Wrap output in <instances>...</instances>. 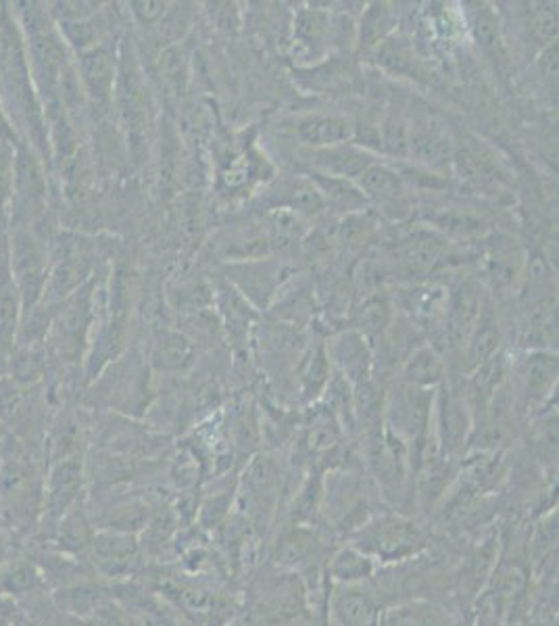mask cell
I'll return each instance as SVG.
<instances>
[{
	"instance_id": "1",
	"label": "cell",
	"mask_w": 559,
	"mask_h": 626,
	"mask_svg": "<svg viewBox=\"0 0 559 626\" xmlns=\"http://www.w3.org/2000/svg\"><path fill=\"white\" fill-rule=\"evenodd\" d=\"M11 243V270L15 284L19 288L23 309H34L44 295V286L48 280L46 270V253L40 240L30 228L17 226Z\"/></svg>"
},
{
	"instance_id": "2",
	"label": "cell",
	"mask_w": 559,
	"mask_h": 626,
	"mask_svg": "<svg viewBox=\"0 0 559 626\" xmlns=\"http://www.w3.org/2000/svg\"><path fill=\"white\" fill-rule=\"evenodd\" d=\"M80 78L90 99L99 105H107L113 99L117 82L113 53L103 46H92L84 51L80 59Z\"/></svg>"
},
{
	"instance_id": "3",
	"label": "cell",
	"mask_w": 559,
	"mask_h": 626,
	"mask_svg": "<svg viewBox=\"0 0 559 626\" xmlns=\"http://www.w3.org/2000/svg\"><path fill=\"white\" fill-rule=\"evenodd\" d=\"M84 468L80 457H69V460L55 462L51 474H48L46 483V508L51 514H63L69 510V505L76 501L82 489Z\"/></svg>"
},
{
	"instance_id": "4",
	"label": "cell",
	"mask_w": 559,
	"mask_h": 626,
	"mask_svg": "<svg viewBox=\"0 0 559 626\" xmlns=\"http://www.w3.org/2000/svg\"><path fill=\"white\" fill-rule=\"evenodd\" d=\"M297 134L309 147L334 149L353 136V124L347 117L313 115L299 122Z\"/></svg>"
},
{
	"instance_id": "5",
	"label": "cell",
	"mask_w": 559,
	"mask_h": 626,
	"mask_svg": "<svg viewBox=\"0 0 559 626\" xmlns=\"http://www.w3.org/2000/svg\"><path fill=\"white\" fill-rule=\"evenodd\" d=\"M315 163H318L324 172H330L332 178L343 180L363 176L370 170V157L351 147L324 149L322 153L315 155Z\"/></svg>"
},
{
	"instance_id": "6",
	"label": "cell",
	"mask_w": 559,
	"mask_h": 626,
	"mask_svg": "<svg viewBox=\"0 0 559 626\" xmlns=\"http://www.w3.org/2000/svg\"><path fill=\"white\" fill-rule=\"evenodd\" d=\"M86 274H88V266L84 263V259L67 257L51 274H48L42 299L48 303L65 299L67 295L74 293L76 288L82 286Z\"/></svg>"
},
{
	"instance_id": "7",
	"label": "cell",
	"mask_w": 559,
	"mask_h": 626,
	"mask_svg": "<svg viewBox=\"0 0 559 626\" xmlns=\"http://www.w3.org/2000/svg\"><path fill=\"white\" fill-rule=\"evenodd\" d=\"M94 553L103 564H126L136 556V541L126 533H105L94 537Z\"/></svg>"
},
{
	"instance_id": "8",
	"label": "cell",
	"mask_w": 559,
	"mask_h": 626,
	"mask_svg": "<svg viewBox=\"0 0 559 626\" xmlns=\"http://www.w3.org/2000/svg\"><path fill=\"white\" fill-rule=\"evenodd\" d=\"M409 149L411 155L416 157L418 161L430 163V165H439L449 157V142L445 140L443 134H439V130H416L409 138Z\"/></svg>"
},
{
	"instance_id": "9",
	"label": "cell",
	"mask_w": 559,
	"mask_h": 626,
	"mask_svg": "<svg viewBox=\"0 0 559 626\" xmlns=\"http://www.w3.org/2000/svg\"><path fill=\"white\" fill-rule=\"evenodd\" d=\"M361 186L370 197H376L380 201H395L403 192V182L399 174L382 165H370V170L361 176Z\"/></svg>"
},
{
	"instance_id": "10",
	"label": "cell",
	"mask_w": 559,
	"mask_h": 626,
	"mask_svg": "<svg viewBox=\"0 0 559 626\" xmlns=\"http://www.w3.org/2000/svg\"><path fill=\"white\" fill-rule=\"evenodd\" d=\"M336 614L343 626H372L374 606L368 595L359 591H347L336 601Z\"/></svg>"
},
{
	"instance_id": "11",
	"label": "cell",
	"mask_w": 559,
	"mask_h": 626,
	"mask_svg": "<svg viewBox=\"0 0 559 626\" xmlns=\"http://www.w3.org/2000/svg\"><path fill=\"white\" fill-rule=\"evenodd\" d=\"M42 374H44V359L34 347L26 345L13 355L11 378L17 384H34L42 378Z\"/></svg>"
},
{
	"instance_id": "12",
	"label": "cell",
	"mask_w": 559,
	"mask_h": 626,
	"mask_svg": "<svg viewBox=\"0 0 559 626\" xmlns=\"http://www.w3.org/2000/svg\"><path fill=\"white\" fill-rule=\"evenodd\" d=\"M36 587H38V574L30 564H15L3 574V579H0V589L11 595L28 593Z\"/></svg>"
},
{
	"instance_id": "13",
	"label": "cell",
	"mask_w": 559,
	"mask_h": 626,
	"mask_svg": "<svg viewBox=\"0 0 559 626\" xmlns=\"http://www.w3.org/2000/svg\"><path fill=\"white\" fill-rule=\"evenodd\" d=\"M188 357V343L180 334H165L163 341L157 343L155 359L163 368H180Z\"/></svg>"
},
{
	"instance_id": "14",
	"label": "cell",
	"mask_w": 559,
	"mask_h": 626,
	"mask_svg": "<svg viewBox=\"0 0 559 626\" xmlns=\"http://www.w3.org/2000/svg\"><path fill=\"white\" fill-rule=\"evenodd\" d=\"M15 155L7 142H0V211L13 199Z\"/></svg>"
},
{
	"instance_id": "15",
	"label": "cell",
	"mask_w": 559,
	"mask_h": 626,
	"mask_svg": "<svg viewBox=\"0 0 559 626\" xmlns=\"http://www.w3.org/2000/svg\"><path fill=\"white\" fill-rule=\"evenodd\" d=\"M334 572L338 574V579H359V576L370 572V562L353 551H343L336 558Z\"/></svg>"
},
{
	"instance_id": "16",
	"label": "cell",
	"mask_w": 559,
	"mask_h": 626,
	"mask_svg": "<svg viewBox=\"0 0 559 626\" xmlns=\"http://www.w3.org/2000/svg\"><path fill=\"white\" fill-rule=\"evenodd\" d=\"M384 149L393 155H405L409 151L407 128L401 119H388L384 124Z\"/></svg>"
},
{
	"instance_id": "17",
	"label": "cell",
	"mask_w": 559,
	"mask_h": 626,
	"mask_svg": "<svg viewBox=\"0 0 559 626\" xmlns=\"http://www.w3.org/2000/svg\"><path fill=\"white\" fill-rule=\"evenodd\" d=\"M439 374H441V364L428 351L420 353L409 366V378H413L416 382H434L436 378H439Z\"/></svg>"
},
{
	"instance_id": "18",
	"label": "cell",
	"mask_w": 559,
	"mask_h": 626,
	"mask_svg": "<svg viewBox=\"0 0 559 626\" xmlns=\"http://www.w3.org/2000/svg\"><path fill=\"white\" fill-rule=\"evenodd\" d=\"M309 539H305V535L303 533H295V535H290V537H286L284 539V545H282V558H284V562H288V564H293V562H301L305 556H307V551H309Z\"/></svg>"
},
{
	"instance_id": "19",
	"label": "cell",
	"mask_w": 559,
	"mask_h": 626,
	"mask_svg": "<svg viewBox=\"0 0 559 626\" xmlns=\"http://www.w3.org/2000/svg\"><path fill=\"white\" fill-rule=\"evenodd\" d=\"M541 74L549 80H559V44H551L547 51L543 53L541 61Z\"/></svg>"
},
{
	"instance_id": "20",
	"label": "cell",
	"mask_w": 559,
	"mask_h": 626,
	"mask_svg": "<svg viewBox=\"0 0 559 626\" xmlns=\"http://www.w3.org/2000/svg\"><path fill=\"white\" fill-rule=\"evenodd\" d=\"M497 341H499L497 332L493 328H484L474 343V357L482 359V357L489 355L497 347Z\"/></svg>"
},
{
	"instance_id": "21",
	"label": "cell",
	"mask_w": 559,
	"mask_h": 626,
	"mask_svg": "<svg viewBox=\"0 0 559 626\" xmlns=\"http://www.w3.org/2000/svg\"><path fill=\"white\" fill-rule=\"evenodd\" d=\"M557 32V19L553 17L551 11L541 13L537 19H534V34H537L543 42L551 40Z\"/></svg>"
},
{
	"instance_id": "22",
	"label": "cell",
	"mask_w": 559,
	"mask_h": 626,
	"mask_svg": "<svg viewBox=\"0 0 559 626\" xmlns=\"http://www.w3.org/2000/svg\"><path fill=\"white\" fill-rule=\"evenodd\" d=\"M134 13L144 21V23H153L155 19H159L165 11L163 3H134Z\"/></svg>"
},
{
	"instance_id": "23",
	"label": "cell",
	"mask_w": 559,
	"mask_h": 626,
	"mask_svg": "<svg viewBox=\"0 0 559 626\" xmlns=\"http://www.w3.org/2000/svg\"><path fill=\"white\" fill-rule=\"evenodd\" d=\"M13 140H15V132H13V128H11V124H9L7 115H5V109L0 107V142L13 144Z\"/></svg>"
},
{
	"instance_id": "24",
	"label": "cell",
	"mask_w": 559,
	"mask_h": 626,
	"mask_svg": "<svg viewBox=\"0 0 559 626\" xmlns=\"http://www.w3.org/2000/svg\"><path fill=\"white\" fill-rule=\"evenodd\" d=\"M0 556H3V545H0Z\"/></svg>"
}]
</instances>
